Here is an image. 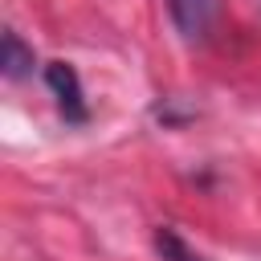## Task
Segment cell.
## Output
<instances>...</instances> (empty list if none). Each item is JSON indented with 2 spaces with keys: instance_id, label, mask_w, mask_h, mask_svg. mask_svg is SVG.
<instances>
[{
  "instance_id": "cell-1",
  "label": "cell",
  "mask_w": 261,
  "mask_h": 261,
  "mask_svg": "<svg viewBox=\"0 0 261 261\" xmlns=\"http://www.w3.org/2000/svg\"><path fill=\"white\" fill-rule=\"evenodd\" d=\"M45 82L57 98V110L65 122H86L90 118V106H86V94H82V82H77V69L69 61H49L45 65Z\"/></svg>"
},
{
  "instance_id": "cell-2",
  "label": "cell",
  "mask_w": 261,
  "mask_h": 261,
  "mask_svg": "<svg viewBox=\"0 0 261 261\" xmlns=\"http://www.w3.org/2000/svg\"><path fill=\"white\" fill-rule=\"evenodd\" d=\"M167 12H171V24L179 29L184 41H204L216 29L220 0H167Z\"/></svg>"
},
{
  "instance_id": "cell-3",
  "label": "cell",
  "mask_w": 261,
  "mask_h": 261,
  "mask_svg": "<svg viewBox=\"0 0 261 261\" xmlns=\"http://www.w3.org/2000/svg\"><path fill=\"white\" fill-rule=\"evenodd\" d=\"M0 65H4V77H12V82H20L24 73H33V49L8 29L4 33V45H0Z\"/></svg>"
},
{
  "instance_id": "cell-4",
  "label": "cell",
  "mask_w": 261,
  "mask_h": 261,
  "mask_svg": "<svg viewBox=\"0 0 261 261\" xmlns=\"http://www.w3.org/2000/svg\"><path fill=\"white\" fill-rule=\"evenodd\" d=\"M155 249H159V257H163V261H204V257H200V253H196V249H192L175 228H167V224H163V228H155Z\"/></svg>"
}]
</instances>
